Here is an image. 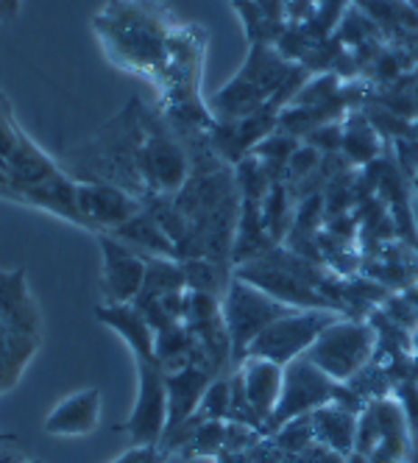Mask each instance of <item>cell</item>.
<instances>
[{
    "mask_svg": "<svg viewBox=\"0 0 418 463\" xmlns=\"http://www.w3.org/2000/svg\"><path fill=\"white\" fill-rule=\"evenodd\" d=\"M107 235L123 241L125 246H132L140 254H153V257H171L179 260L176 243L168 238V232L159 226L151 213L143 207V213H137L132 221H125L123 226H117L115 232H107Z\"/></svg>",
    "mask_w": 418,
    "mask_h": 463,
    "instance_id": "d6986e66",
    "label": "cell"
},
{
    "mask_svg": "<svg viewBox=\"0 0 418 463\" xmlns=\"http://www.w3.org/2000/svg\"><path fill=\"white\" fill-rule=\"evenodd\" d=\"M307 73V68H299V61H291L271 43H251L237 76L223 84L207 101V107L218 123H237L268 107L279 92Z\"/></svg>",
    "mask_w": 418,
    "mask_h": 463,
    "instance_id": "277c9868",
    "label": "cell"
},
{
    "mask_svg": "<svg viewBox=\"0 0 418 463\" xmlns=\"http://www.w3.org/2000/svg\"><path fill=\"white\" fill-rule=\"evenodd\" d=\"M151 449H153V447H132V449H125L120 458H115L112 463H145Z\"/></svg>",
    "mask_w": 418,
    "mask_h": 463,
    "instance_id": "f1b7e54d",
    "label": "cell"
},
{
    "mask_svg": "<svg viewBox=\"0 0 418 463\" xmlns=\"http://www.w3.org/2000/svg\"><path fill=\"white\" fill-rule=\"evenodd\" d=\"M215 374L204 366H190L179 369V372H168L165 374V385H168V424H165V433H171L173 427H179L181 421H187L192 413L199 411L201 400L207 388L212 385Z\"/></svg>",
    "mask_w": 418,
    "mask_h": 463,
    "instance_id": "9a60e30c",
    "label": "cell"
},
{
    "mask_svg": "<svg viewBox=\"0 0 418 463\" xmlns=\"http://www.w3.org/2000/svg\"><path fill=\"white\" fill-rule=\"evenodd\" d=\"M20 12V0H0V20H14Z\"/></svg>",
    "mask_w": 418,
    "mask_h": 463,
    "instance_id": "f546056e",
    "label": "cell"
},
{
    "mask_svg": "<svg viewBox=\"0 0 418 463\" xmlns=\"http://www.w3.org/2000/svg\"><path fill=\"white\" fill-rule=\"evenodd\" d=\"M413 380H415V383H418V360H415V363H413Z\"/></svg>",
    "mask_w": 418,
    "mask_h": 463,
    "instance_id": "836d02e7",
    "label": "cell"
},
{
    "mask_svg": "<svg viewBox=\"0 0 418 463\" xmlns=\"http://www.w3.org/2000/svg\"><path fill=\"white\" fill-rule=\"evenodd\" d=\"M101 421V391L84 388L53 408L45 419V433L53 436H87Z\"/></svg>",
    "mask_w": 418,
    "mask_h": 463,
    "instance_id": "2e32d148",
    "label": "cell"
},
{
    "mask_svg": "<svg viewBox=\"0 0 418 463\" xmlns=\"http://www.w3.org/2000/svg\"><path fill=\"white\" fill-rule=\"evenodd\" d=\"M374 352H376L374 324L368 318L358 321L340 316L315 338V344L304 352V357L332 380L348 383L360 369L368 366Z\"/></svg>",
    "mask_w": 418,
    "mask_h": 463,
    "instance_id": "8992f818",
    "label": "cell"
},
{
    "mask_svg": "<svg viewBox=\"0 0 418 463\" xmlns=\"http://www.w3.org/2000/svg\"><path fill=\"white\" fill-rule=\"evenodd\" d=\"M394 396H396L402 411H404L407 433H410V444H413V463H418V383L413 377L402 380L394 388Z\"/></svg>",
    "mask_w": 418,
    "mask_h": 463,
    "instance_id": "4316f807",
    "label": "cell"
},
{
    "mask_svg": "<svg viewBox=\"0 0 418 463\" xmlns=\"http://www.w3.org/2000/svg\"><path fill=\"white\" fill-rule=\"evenodd\" d=\"M235 372L243 383L246 400L251 402V408L265 424L282 400L284 366H279V363H274V360H265V357H246Z\"/></svg>",
    "mask_w": 418,
    "mask_h": 463,
    "instance_id": "4fadbf2b",
    "label": "cell"
},
{
    "mask_svg": "<svg viewBox=\"0 0 418 463\" xmlns=\"http://www.w3.org/2000/svg\"><path fill=\"white\" fill-rule=\"evenodd\" d=\"M340 148L346 151L348 159H355V162H368V159L376 154V148H379L371 123H366V120H360V118L351 115V118L343 123V143H340Z\"/></svg>",
    "mask_w": 418,
    "mask_h": 463,
    "instance_id": "cb8c5ba5",
    "label": "cell"
},
{
    "mask_svg": "<svg viewBox=\"0 0 418 463\" xmlns=\"http://www.w3.org/2000/svg\"><path fill=\"white\" fill-rule=\"evenodd\" d=\"M179 262L187 277V290L209 293V296H218V299L227 296V288L235 277L232 262H218L207 257H192V260H179Z\"/></svg>",
    "mask_w": 418,
    "mask_h": 463,
    "instance_id": "44dd1931",
    "label": "cell"
},
{
    "mask_svg": "<svg viewBox=\"0 0 418 463\" xmlns=\"http://www.w3.org/2000/svg\"><path fill=\"white\" fill-rule=\"evenodd\" d=\"M220 307H223V321H227L229 338H232L235 369L246 360L248 346L254 344V338L260 335L263 329H268L274 321H279L282 316H291L296 310L240 277H232L227 296L220 299Z\"/></svg>",
    "mask_w": 418,
    "mask_h": 463,
    "instance_id": "52a82bcc",
    "label": "cell"
},
{
    "mask_svg": "<svg viewBox=\"0 0 418 463\" xmlns=\"http://www.w3.org/2000/svg\"><path fill=\"white\" fill-rule=\"evenodd\" d=\"M137 363V402L123 424L115 430L132 439L135 447H156L168 424V385L165 369L156 357H135Z\"/></svg>",
    "mask_w": 418,
    "mask_h": 463,
    "instance_id": "ba28073f",
    "label": "cell"
},
{
    "mask_svg": "<svg viewBox=\"0 0 418 463\" xmlns=\"http://www.w3.org/2000/svg\"><path fill=\"white\" fill-rule=\"evenodd\" d=\"M76 198H79V213L87 221V232H92V235L115 232L125 221H132L137 213H143V202L137 195L101 182H79Z\"/></svg>",
    "mask_w": 418,
    "mask_h": 463,
    "instance_id": "8fae6325",
    "label": "cell"
},
{
    "mask_svg": "<svg viewBox=\"0 0 418 463\" xmlns=\"http://www.w3.org/2000/svg\"><path fill=\"white\" fill-rule=\"evenodd\" d=\"M413 182H415V218H418V171H415Z\"/></svg>",
    "mask_w": 418,
    "mask_h": 463,
    "instance_id": "d6a6232c",
    "label": "cell"
},
{
    "mask_svg": "<svg viewBox=\"0 0 418 463\" xmlns=\"http://www.w3.org/2000/svg\"><path fill=\"white\" fill-rule=\"evenodd\" d=\"M176 28L179 20L163 0H109L92 17V31L107 59L151 87L165 68Z\"/></svg>",
    "mask_w": 418,
    "mask_h": 463,
    "instance_id": "6da1fadb",
    "label": "cell"
},
{
    "mask_svg": "<svg viewBox=\"0 0 418 463\" xmlns=\"http://www.w3.org/2000/svg\"><path fill=\"white\" fill-rule=\"evenodd\" d=\"M413 357L418 360V326L413 329Z\"/></svg>",
    "mask_w": 418,
    "mask_h": 463,
    "instance_id": "1f68e13d",
    "label": "cell"
},
{
    "mask_svg": "<svg viewBox=\"0 0 418 463\" xmlns=\"http://www.w3.org/2000/svg\"><path fill=\"white\" fill-rule=\"evenodd\" d=\"M145 463H165V455H163V452H159V449L153 447V449L148 452V460H145Z\"/></svg>",
    "mask_w": 418,
    "mask_h": 463,
    "instance_id": "4dcf8cb0",
    "label": "cell"
},
{
    "mask_svg": "<svg viewBox=\"0 0 418 463\" xmlns=\"http://www.w3.org/2000/svg\"><path fill=\"white\" fill-rule=\"evenodd\" d=\"M76 187H79V182L68 171H61L59 176H53V179H48L42 184H25V187L4 190V193H0V198H9V202H17V204L37 207L42 213H51V215H56L61 221L87 229V221L79 213Z\"/></svg>",
    "mask_w": 418,
    "mask_h": 463,
    "instance_id": "7c38bea8",
    "label": "cell"
},
{
    "mask_svg": "<svg viewBox=\"0 0 418 463\" xmlns=\"http://www.w3.org/2000/svg\"><path fill=\"white\" fill-rule=\"evenodd\" d=\"M310 419H312L315 441L324 444L327 449H332L335 455H340L346 460L351 455V449H355V436H358V419H360V413H355V411L340 405V402H330L324 408L312 411Z\"/></svg>",
    "mask_w": 418,
    "mask_h": 463,
    "instance_id": "ac0fdd59",
    "label": "cell"
},
{
    "mask_svg": "<svg viewBox=\"0 0 418 463\" xmlns=\"http://www.w3.org/2000/svg\"><path fill=\"white\" fill-rule=\"evenodd\" d=\"M98 246L104 254L101 269V299L104 305H128L137 299L145 279V254L125 246L123 241L98 232Z\"/></svg>",
    "mask_w": 418,
    "mask_h": 463,
    "instance_id": "30bf717a",
    "label": "cell"
},
{
    "mask_svg": "<svg viewBox=\"0 0 418 463\" xmlns=\"http://www.w3.org/2000/svg\"><path fill=\"white\" fill-rule=\"evenodd\" d=\"M187 290V277L179 260L171 257H153L145 254V279L143 290L137 293L135 302H148V299H163L168 293Z\"/></svg>",
    "mask_w": 418,
    "mask_h": 463,
    "instance_id": "ffe728a7",
    "label": "cell"
},
{
    "mask_svg": "<svg viewBox=\"0 0 418 463\" xmlns=\"http://www.w3.org/2000/svg\"><path fill=\"white\" fill-rule=\"evenodd\" d=\"M223 444H227V421L207 419L196 427V433L187 439L179 455L181 458H215L223 449Z\"/></svg>",
    "mask_w": 418,
    "mask_h": 463,
    "instance_id": "603a6c76",
    "label": "cell"
},
{
    "mask_svg": "<svg viewBox=\"0 0 418 463\" xmlns=\"http://www.w3.org/2000/svg\"><path fill=\"white\" fill-rule=\"evenodd\" d=\"M248 455H251V463H346L340 455H335L332 449H327L318 441L304 452H284L271 436L256 439L251 444Z\"/></svg>",
    "mask_w": 418,
    "mask_h": 463,
    "instance_id": "7402d4cb",
    "label": "cell"
},
{
    "mask_svg": "<svg viewBox=\"0 0 418 463\" xmlns=\"http://www.w3.org/2000/svg\"><path fill=\"white\" fill-rule=\"evenodd\" d=\"M229 402H232V385H229V374H223V377H215L212 385L207 388L204 400L199 405V413H204L207 419L229 421Z\"/></svg>",
    "mask_w": 418,
    "mask_h": 463,
    "instance_id": "83f0119b",
    "label": "cell"
},
{
    "mask_svg": "<svg viewBox=\"0 0 418 463\" xmlns=\"http://www.w3.org/2000/svg\"><path fill=\"white\" fill-rule=\"evenodd\" d=\"M28 140V135L20 128L17 118H14V109L9 104L6 92H0V168H9L12 156L20 151V146Z\"/></svg>",
    "mask_w": 418,
    "mask_h": 463,
    "instance_id": "d4e9b609",
    "label": "cell"
},
{
    "mask_svg": "<svg viewBox=\"0 0 418 463\" xmlns=\"http://www.w3.org/2000/svg\"><path fill=\"white\" fill-rule=\"evenodd\" d=\"M335 318H340L335 310H293L291 316H282L268 329H263L248 346L246 357H265L279 366H287V363L302 357Z\"/></svg>",
    "mask_w": 418,
    "mask_h": 463,
    "instance_id": "9c48e42d",
    "label": "cell"
},
{
    "mask_svg": "<svg viewBox=\"0 0 418 463\" xmlns=\"http://www.w3.org/2000/svg\"><path fill=\"white\" fill-rule=\"evenodd\" d=\"M0 321L6 324L9 333L37 335L42 329V316L37 302L31 299L25 271H0Z\"/></svg>",
    "mask_w": 418,
    "mask_h": 463,
    "instance_id": "5bb4252c",
    "label": "cell"
},
{
    "mask_svg": "<svg viewBox=\"0 0 418 463\" xmlns=\"http://www.w3.org/2000/svg\"><path fill=\"white\" fill-rule=\"evenodd\" d=\"M95 316H98L101 324L115 329V333L125 341V346L132 349L135 357H156L153 354V329L135 302H128V305H104L101 302V305H95Z\"/></svg>",
    "mask_w": 418,
    "mask_h": 463,
    "instance_id": "e0dca14e",
    "label": "cell"
},
{
    "mask_svg": "<svg viewBox=\"0 0 418 463\" xmlns=\"http://www.w3.org/2000/svg\"><path fill=\"white\" fill-rule=\"evenodd\" d=\"M284 452H304L315 444V433H312V419L307 416H296L291 421H284L276 433L271 436Z\"/></svg>",
    "mask_w": 418,
    "mask_h": 463,
    "instance_id": "484cf974",
    "label": "cell"
},
{
    "mask_svg": "<svg viewBox=\"0 0 418 463\" xmlns=\"http://www.w3.org/2000/svg\"><path fill=\"white\" fill-rule=\"evenodd\" d=\"M207 53V31L199 23H179L171 40V53L153 90L163 118L179 131H212L215 118L201 98V73Z\"/></svg>",
    "mask_w": 418,
    "mask_h": 463,
    "instance_id": "3957f363",
    "label": "cell"
},
{
    "mask_svg": "<svg viewBox=\"0 0 418 463\" xmlns=\"http://www.w3.org/2000/svg\"><path fill=\"white\" fill-rule=\"evenodd\" d=\"M148 109L140 98L109 118L92 137L64 151L61 168L76 182H101L137 195L143 202V148H145V120Z\"/></svg>",
    "mask_w": 418,
    "mask_h": 463,
    "instance_id": "7a4b0ae2",
    "label": "cell"
},
{
    "mask_svg": "<svg viewBox=\"0 0 418 463\" xmlns=\"http://www.w3.org/2000/svg\"><path fill=\"white\" fill-rule=\"evenodd\" d=\"M330 402H340L355 413H360L366 408V402L346 383L332 380L330 374H324L318 366H312V363L302 354L284 366L282 400H279L276 411L268 416V421L263 427V436H274L284 421H291L296 416H307V413L324 408Z\"/></svg>",
    "mask_w": 418,
    "mask_h": 463,
    "instance_id": "5b68a950",
    "label": "cell"
}]
</instances>
